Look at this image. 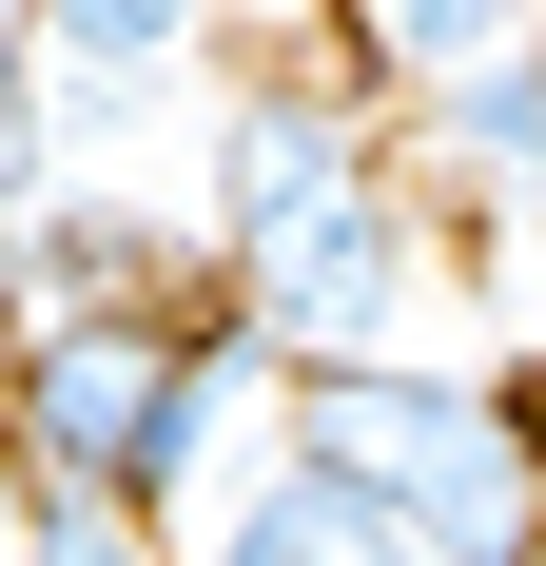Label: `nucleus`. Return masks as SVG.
<instances>
[{
    "instance_id": "f257e3e1",
    "label": "nucleus",
    "mask_w": 546,
    "mask_h": 566,
    "mask_svg": "<svg viewBox=\"0 0 546 566\" xmlns=\"http://www.w3.org/2000/svg\"><path fill=\"white\" fill-rule=\"evenodd\" d=\"M196 254L216 313L273 371H371V352H449V234L430 176L390 137L351 59H234L216 78V176H196Z\"/></svg>"
},
{
    "instance_id": "f03ea898",
    "label": "nucleus",
    "mask_w": 546,
    "mask_h": 566,
    "mask_svg": "<svg viewBox=\"0 0 546 566\" xmlns=\"http://www.w3.org/2000/svg\"><path fill=\"white\" fill-rule=\"evenodd\" d=\"M293 469L390 527V566H546V391L489 352L293 371Z\"/></svg>"
},
{
    "instance_id": "7ed1b4c3",
    "label": "nucleus",
    "mask_w": 546,
    "mask_h": 566,
    "mask_svg": "<svg viewBox=\"0 0 546 566\" xmlns=\"http://www.w3.org/2000/svg\"><path fill=\"white\" fill-rule=\"evenodd\" d=\"M390 137H410L430 234H449V352L546 371V59H507L469 98H410Z\"/></svg>"
},
{
    "instance_id": "20e7f679",
    "label": "nucleus",
    "mask_w": 546,
    "mask_h": 566,
    "mask_svg": "<svg viewBox=\"0 0 546 566\" xmlns=\"http://www.w3.org/2000/svg\"><path fill=\"white\" fill-rule=\"evenodd\" d=\"M196 333H216V313H20V371H0V450H20V489L157 509V489H176Z\"/></svg>"
},
{
    "instance_id": "39448f33",
    "label": "nucleus",
    "mask_w": 546,
    "mask_h": 566,
    "mask_svg": "<svg viewBox=\"0 0 546 566\" xmlns=\"http://www.w3.org/2000/svg\"><path fill=\"white\" fill-rule=\"evenodd\" d=\"M20 59H40L59 157H78V137H137L157 98H216L234 0H20Z\"/></svg>"
},
{
    "instance_id": "423d86ee",
    "label": "nucleus",
    "mask_w": 546,
    "mask_h": 566,
    "mask_svg": "<svg viewBox=\"0 0 546 566\" xmlns=\"http://www.w3.org/2000/svg\"><path fill=\"white\" fill-rule=\"evenodd\" d=\"M332 59L410 117V98H469V78L546 59V0H332Z\"/></svg>"
},
{
    "instance_id": "0eeeda50",
    "label": "nucleus",
    "mask_w": 546,
    "mask_h": 566,
    "mask_svg": "<svg viewBox=\"0 0 546 566\" xmlns=\"http://www.w3.org/2000/svg\"><path fill=\"white\" fill-rule=\"evenodd\" d=\"M176 566H390V527L351 509V489H313V469L273 450V489H234V509L196 527V547H176Z\"/></svg>"
},
{
    "instance_id": "6e6552de",
    "label": "nucleus",
    "mask_w": 546,
    "mask_h": 566,
    "mask_svg": "<svg viewBox=\"0 0 546 566\" xmlns=\"http://www.w3.org/2000/svg\"><path fill=\"white\" fill-rule=\"evenodd\" d=\"M20 566H176V527L98 509V489H40V509H20Z\"/></svg>"
},
{
    "instance_id": "1a4fd4ad",
    "label": "nucleus",
    "mask_w": 546,
    "mask_h": 566,
    "mask_svg": "<svg viewBox=\"0 0 546 566\" xmlns=\"http://www.w3.org/2000/svg\"><path fill=\"white\" fill-rule=\"evenodd\" d=\"M59 196V98H40V59H20V0H0V234Z\"/></svg>"
},
{
    "instance_id": "9d476101",
    "label": "nucleus",
    "mask_w": 546,
    "mask_h": 566,
    "mask_svg": "<svg viewBox=\"0 0 546 566\" xmlns=\"http://www.w3.org/2000/svg\"><path fill=\"white\" fill-rule=\"evenodd\" d=\"M0 371H20V234H0Z\"/></svg>"
},
{
    "instance_id": "9b49d317",
    "label": "nucleus",
    "mask_w": 546,
    "mask_h": 566,
    "mask_svg": "<svg viewBox=\"0 0 546 566\" xmlns=\"http://www.w3.org/2000/svg\"><path fill=\"white\" fill-rule=\"evenodd\" d=\"M20 509H40V489H20V450H0V566H20Z\"/></svg>"
},
{
    "instance_id": "f8f14e48",
    "label": "nucleus",
    "mask_w": 546,
    "mask_h": 566,
    "mask_svg": "<svg viewBox=\"0 0 546 566\" xmlns=\"http://www.w3.org/2000/svg\"><path fill=\"white\" fill-rule=\"evenodd\" d=\"M527 391H546V371H527Z\"/></svg>"
}]
</instances>
